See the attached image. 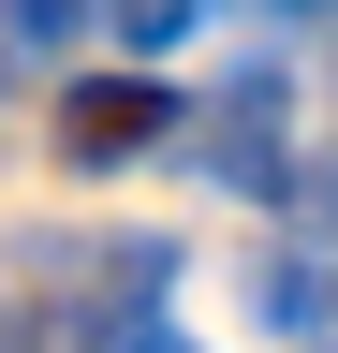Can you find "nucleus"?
I'll return each mask as SVG.
<instances>
[{
	"mask_svg": "<svg viewBox=\"0 0 338 353\" xmlns=\"http://www.w3.org/2000/svg\"><path fill=\"white\" fill-rule=\"evenodd\" d=\"M147 148H177V88H147V74H89V88L59 103V162H74V176L147 162Z\"/></svg>",
	"mask_w": 338,
	"mask_h": 353,
	"instance_id": "nucleus-1",
	"label": "nucleus"
},
{
	"mask_svg": "<svg viewBox=\"0 0 338 353\" xmlns=\"http://www.w3.org/2000/svg\"><path fill=\"white\" fill-rule=\"evenodd\" d=\"M177 148H191L206 176H235L250 206H279V192H294V162H279V74H235V88H221V118H191Z\"/></svg>",
	"mask_w": 338,
	"mask_h": 353,
	"instance_id": "nucleus-2",
	"label": "nucleus"
},
{
	"mask_svg": "<svg viewBox=\"0 0 338 353\" xmlns=\"http://www.w3.org/2000/svg\"><path fill=\"white\" fill-rule=\"evenodd\" d=\"M74 15L89 0H0V44H74Z\"/></svg>",
	"mask_w": 338,
	"mask_h": 353,
	"instance_id": "nucleus-3",
	"label": "nucleus"
},
{
	"mask_svg": "<svg viewBox=\"0 0 338 353\" xmlns=\"http://www.w3.org/2000/svg\"><path fill=\"white\" fill-rule=\"evenodd\" d=\"M191 30V0H118V44H177Z\"/></svg>",
	"mask_w": 338,
	"mask_h": 353,
	"instance_id": "nucleus-4",
	"label": "nucleus"
},
{
	"mask_svg": "<svg viewBox=\"0 0 338 353\" xmlns=\"http://www.w3.org/2000/svg\"><path fill=\"white\" fill-rule=\"evenodd\" d=\"M118 353H191V339L162 324V309H133V324H118Z\"/></svg>",
	"mask_w": 338,
	"mask_h": 353,
	"instance_id": "nucleus-5",
	"label": "nucleus"
}]
</instances>
